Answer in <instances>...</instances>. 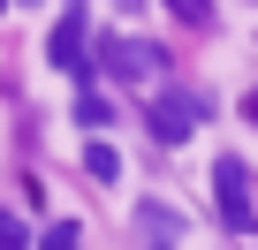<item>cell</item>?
<instances>
[{
  "label": "cell",
  "instance_id": "cell-1",
  "mask_svg": "<svg viewBox=\"0 0 258 250\" xmlns=\"http://www.w3.org/2000/svg\"><path fill=\"white\" fill-rule=\"evenodd\" d=\"M213 190H220V227L228 235H258V182H250V167L235 152L213 167Z\"/></svg>",
  "mask_w": 258,
  "mask_h": 250
},
{
  "label": "cell",
  "instance_id": "cell-2",
  "mask_svg": "<svg viewBox=\"0 0 258 250\" xmlns=\"http://www.w3.org/2000/svg\"><path fill=\"white\" fill-rule=\"evenodd\" d=\"M205 114H213V99H190V91H152V106H145V121H152L160 144H182Z\"/></svg>",
  "mask_w": 258,
  "mask_h": 250
},
{
  "label": "cell",
  "instance_id": "cell-3",
  "mask_svg": "<svg viewBox=\"0 0 258 250\" xmlns=\"http://www.w3.org/2000/svg\"><path fill=\"white\" fill-rule=\"evenodd\" d=\"M99 68H106V76H121V84H129V76L145 84V76H160V68H167V53H160L152 38H106V46H99Z\"/></svg>",
  "mask_w": 258,
  "mask_h": 250
},
{
  "label": "cell",
  "instance_id": "cell-4",
  "mask_svg": "<svg viewBox=\"0 0 258 250\" xmlns=\"http://www.w3.org/2000/svg\"><path fill=\"white\" fill-rule=\"evenodd\" d=\"M46 61H53V68H69V76L91 91V46H84V23H61V31L46 38Z\"/></svg>",
  "mask_w": 258,
  "mask_h": 250
},
{
  "label": "cell",
  "instance_id": "cell-5",
  "mask_svg": "<svg viewBox=\"0 0 258 250\" xmlns=\"http://www.w3.org/2000/svg\"><path fill=\"white\" fill-rule=\"evenodd\" d=\"M84 167H91V182H114V175H121V152H114L106 137H91V144H84Z\"/></svg>",
  "mask_w": 258,
  "mask_h": 250
},
{
  "label": "cell",
  "instance_id": "cell-6",
  "mask_svg": "<svg viewBox=\"0 0 258 250\" xmlns=\"http://www.w3.org/2000/svg\"><path fill=\"white\" fill-rule=\"evenodd\" d=\"M38 250H84V227H76V220H53V227L38 235Z\"/></svg>",
  "mask_w": 258,
  "mask_h": 250
},
{
  "label": "cell",
  "instance_id": "cell-7",
  "mask_svg": "<svg viewBox=\"0 0 258 250\" xmlns=\"http://www.w3.org/2000/svg\"><path fill=\"white\" fill-rule=\"evenodd\" d=\"M137 220H145V235H175V205H160V197L137 205Z\"/></svg>",
  "mask_w": 258,
  "mask_h": 250
},
{
  "label": "cell",
  "instance_id": "cell-8",
  "mask_svg": "<svg viewBox=\"0 0 258 250\" xmlns=\"http://www.w3.org/2000/svg\"><path fill=\"white\" fill-rule=\"evenodd\" d=\"M106 114H114V106H106L99 91H84V99H76V121H84V129H106Z\"/></svg>",
  "mask_w": 258,
  "mask_h": 250
},
{
  "label": "cell",
  "instance_id": "cell-9",
  "mask_svg": "<svg viewBox=\"0 0 258 250\" xmlns=\"http://www.w3.org/2000/svg\"><path fill=\"white\" fill-rule=\"evenodd\" d=\"M175 23H213V0H167Z\"/></svg>",
  "mask_w": 258,
  "mask_h": 250
},
{
  "label": "cell",
  "instance_id": "cell-10",
  "mask_svg": "<svg viewBox=\"0 0 258 250\" xmlns=\"http://www.w3.org/2000/svg\"><path fill=\"white\" fill-rule=\"evenodd\" d=\"M0 250H31V227H23L16 212H0Z\"/></svg>",
  "mask_w": 258,
  "mask_h": 250
},
{
  "label": "cell",
  "instance_id": "cell-11",
  "mask_svg": "<svg viewBox=\"0 0 258 250\" xmlns=\"http://www.w3.org/2000/svg\"><path fill=\"white\" fill-rule=\"evenodd\" d=\"M250 121H258V91H250Z\"/></svg>",
  "mask_w": 258,
  "mask_h": 250
},
{
  "label": "cell",
  "instance_id": "cell-12",
  "mask_svg": "<svg viewBox=\"0 0 258 250\" xmlns=\"http://www.w3.org/2000/svg\"><path fill=\"white\" fill-rule=\"evenodd\" d=\"M152 250H167V242H152Z\"/></svg>",
  "mask_w": 258,
  "mask_h": 250
},
{
  "label": "cell",
  "instance_id": "cell-13",
  "mask_svg": "<svg viewBox=\"0 0 258 250\" xmlns=\"http://www.w3.org/2000/svg\"><path fill=\"white\" fill-rule=\"evenodd\" d=\"M0 8H8V0H0Z\"/></svg>",
  "mask_w": 258,
  "mask_h": 250
}]
</instances>
